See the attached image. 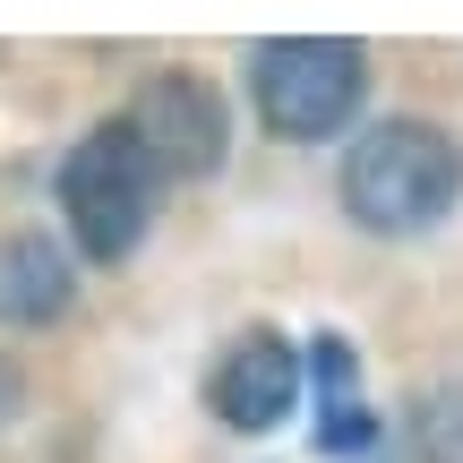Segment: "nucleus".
<instances>
[{
	"mask_svg": "<svg viewBox=\"0 0 463 463\" xmlns=\"http://www.w3.org/2000/svg\"><path fill=\"white\" fill-rule=\"evenodd\" d=\"M463 198V146L438 120H378L352 137L344 155V215L403 241V232L447 223V206Z\"/></svg>",
	"mask_w": 463,
	"mask_h": 463,
	"instance_id": "1",
	"label": "nucleus"
},
{
	"mask_svg": "<svg viewBox=\"0 0 463 463\" xmlns=\"http://www.w3.org/2000/svg\"><path fill=\"white\" fill-rule=\"evenodd\" d=\"M249 86H258V112L275 137H335L352 112H361L369 86V52L335 43V34H292V43H258L249 61Z\"/></svg>",
	"mask_w": 463,
	"mask_h": 463,
	"instance_id": "3",
	"label": "nucleus"
},
{
	"mask_svg": "<svg viewBox=\"0 0 463 463\" xmlns=\"http://www.w3.org/2000/svg\"><path fill=\"white\" fill-rule=\"evenodd\" d=\"M61 300H69V266L43 232L0 241V317H52Z\"/></svg>",
	"mask_w": 463,
	"mask_h": 463,
	"instance_id": "7",
	"label": "nucleus"
},
{
	"mask_svg": "<svg viewBox=\"0 0 463 463\" xmlns=\"http://www.w3.org/2000/svg\"><path fill=\"white\" fill-rule=\"evenodd\" d=\"M206 403H215L232 430H249V438L275 430V420L300 403V352L283 344L275 326H249L241 344L215 361V378H206Z\"/></svg>",
	"mask_w": 463,
	"mask_h": 463,
	"instance_id": "5",
	"label": "nucleus"
},
{
	"mask_svg": "<svg viewBox=\"0 0 463 463\" xmlns=\"http://www.w3.org/2000/svg\"><path fill=\"white\" fill-rule=\"evenodd\" d=\"M129 137L146 146V164L164 181H198V172L223 164V95L206 78H189V69H164V78L137 86Z\"/></svg>",
	"mask_w": 463,
	"mask_h": 463,
	"instance_id": "4",
	"label": "nucleus"
},
{
	"mask_svg": "<svg viewBox=\"0 0 463 463\" xmlns=\"http://www.w3.org/2000/svg\"><path fill=\"white\" fill-rule=\"evenodd\" d=\"M309 395H317V447L326 455H369L378 447V420H369V403H361V361L344 352V335H317Z\"/></svg>",
	"mask_w": 463,
	"mask_h": 463,
	"instance_id": "6",
	"label": "nucleus"
},
{
	"mask_svg": "<svg viewBox=\"0 0 463 463\" xmlns=\"http://www.w3.org/2000/svg\"><path fill=\"white\" fill-rule=\"evenodd\" d=\"M9 412H17V369L0 361V420H9Z\"/></svg>",
	"mask_w": 463,
	"mask_h": 463,
	"instance_id": "9",
	"label": "nucleus"
},
{
	"mask_svg": "<svg viewBox=\"0 0 463 463\" xmlns=\"http://www.w3.org/2000/svg\"><path fill=\"white\" fill-rule=\"evenodd\" d=\"M155 181H164V172L146 164V146L129 137V120H103L95 137L69 146L61 215H69V232H78V249L95 266H112V258L137 249V232H146V215H155Z\"/></svg>",
	"mask_w": 463,
	"mask_h": 463,
	"instance_id": "2",
	"label": "nucleus"
},
{
	"mask_svg": "<svg viewBox=\"0 0 463 463\" xmlns=\"http://www.w3.org/2000/svg\"><path fill=\"white\" fill-rule=\"evenodd\" d=\"M369 463H463V395L412 403L395 447H369Z\"/></svg>",
	"mask_w": 463,
	"mask_h": 463,
	"instance_id": "8",
	"label": "nucleus"
}]
</instances>
